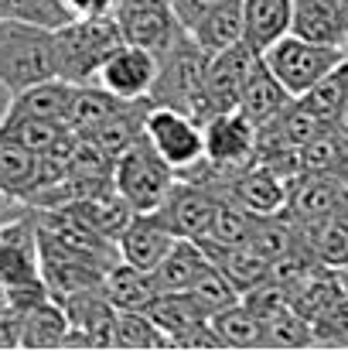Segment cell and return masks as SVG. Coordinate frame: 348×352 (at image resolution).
<instances>
[{"label":"cell","mask_w":348,"mask_h":352,"mask_svg":"<svg viewBox=\"0 0 348 352\" xmlns=\"http://www.w3.org/2000/svg\"><path fill=\"white\" fill-rule=\"evenodd\" d=\"M256 226V216L249 209H242L239 202H232L229 195L219 199L216 219L209 226V233L202 236V243H216V246H242L249 243V233Z\"/></svg>","instance_id":"cell-29"},{"label":"cell","mask_w":348,"mask_h":352,"mask_svg":"<svg viewBox=\"0 0 348 352\" xmlns=\"http://www.w3.org/2000/svg\"><path fill=\"white\" fill-rule=\"evenodd\" d=\"M297 246L321 267L342 270L348 267V209L328 212L321 219H304L294 223Z\"/></svg>","instance_id":"cell-16"},{"label":"cell","mask_w":348,"mask_h":352,"mask_svg":"<svg viewBox=\"0 0 348 352\" xmlns=\"http://www.w3.org/2000/svg\"><path fill=\"white\" fill-rule=\"evenodd\" d=\"M212 267V256L209 250L202 246V239H188V236H178L174 246L167 250V256L157 263L154 270V280L161 287V294H174V291H188L205 270Z\"/></svg>","instance_id":"cell-21"},{"label":"cell","mask_w":348,"mask_h":352,"mask_svg":"<svg viewBox=\"0 0 348 352\" xmlns=\"http://www.w3.org/2000/svg\"><path fill=\"white\" fill-rule=\"evenodd\" d=\"M219 192L202 185V182H192V178H178L167 192V199L150 212L164 230H171L174 236H188V239H202L209 233L212 219H216V209H219Z\"/></svg>","instance_id":"cell-11"},{"label":"cell","mask_w":348,"mask_h":352,"mask_svg":"<svg viewBox=\"0 0 348 352\" xmlns=\"http://www.w3.org/2000/svg\"><path fill=\"white\" fill-rule=\"evenodd\" d=\"M256 151H259V126L242 110H226L205 120V157L229 182L256 161Z\"/></svg>","instance_id":"cell-8"},{"label":"cell","mask_w":348,"mask_h":352,"mask_svg":"<svg viewBox=\"0 0 348 352\" xmlns=\"http://www.w3.org/2000/svg\"><path fill=\"white\" fill-rule=\"evenodd\" d=\"M21 0H0V17H17Z\"/></svg>","instance_id":"cell-35"},{"label":"cell","mask_w":348,"mask_h":352,"mask_svg":"<svg viewBox=\"0 0 348 352\" xmlns=\"http://www.w3.org/2000/svg\"><path fill=\"white\" fill-rule=\"evenodd\" d=\"M62 3H65L69 17L79 21V17H113L119 0H62Z\"/></svg>","instance_id":"cell-33"},{"label":"cell","mask_w":348,"mask_h":352,"mask_svg":"<svg viewBox=\"0 0 348 352\" xmlns=\"http://www.w3.org/2000/svg\"><path fill=\"white\" fill-rule=\"evenodd\" d=\"M256 58H259V52L249 48L246 41L232 45L226 52H216L209 58V72H205V120L239 107L242 86H246L249 69L256 65Z\"/></svg>","instance_id":"cell-12"},{"label":"cell","mask_w":348,"mask_h":352,"mask_svg":"<svg viewBox=\"0 0 348 352\" xmlns=\"http://www.w3.org/2000/svg\"><path fill=\"white\" fill-rule=\"evenodd\" d=\"M342 178L348 182V157H345V168H342Z\"/></svg>","instance_id":"cell-37"},{"label":"cell","mask_w":348,"mask_h":352,"mask_svg":"<svg viewBox=\"0 0 348 352\" xmlns=\"http://www.w3.org/2000/svg\"><path fill=\"white\" fill-rule=\"evenodd\" d=\"M294 28V0H242V41L259 55Z\"/></svg>","instance_id":"cell-19"},{"label":"cell","mask_w":348,"mask_h":352,"mask_svg":"<svg viewBox=\"0 0 348 352\" xmlns=\"http://www.w3.org/2000/svg\"><path fill=\"white\" fill-rule=\"evenodd\" d=\"M55 34L51 28L21 21V17H0V89L7 96L55 79Z\"/></svg>","instance_id":"cell-1"},{"label":"cell","mask_w":348,"mask_h":352,"mask_svg":"<svg viewBox=\"0 0 348 352\" xmlns=\"http://www.w3.org/2000/svg\"><path fill=\"white\" fill-rule=\"evenodd\" d=\"M338 280H342V291H345V298H348V267L338 270Z\"/></svg>","instance_id":"cell-36"},{"label":"cell","mask_w":348,"mask_h":352,"mask_svg":"<svg viewBox=\"0 0 348 352\" xmlns=\"http://www.w3.org/2000/svg\"><path fill=\"white\" fill-rule=\"evenodd\" d=\"M294 100H297V96L287 93V86L266 69V62H263V55H259L256 65L249 69V79H246V86H242V96H239V107H235V110H242L256 126H266V123H273V120L280 117Z\"/></svg>","instance_id":"cell-18"},{"label":"cell","mask_w":348,"mask_h":352,"mask_svg":"<svg viewBox=\"0 0 348 352\" xmlns=\"http://www.w3.org/2000/svg\"><path fill=\"white\" fill-rule=\"evenodd\" d=\"M185 294H188L205 315H219V311L232 308L235 301H242V294L235 291V284H232L216 263H212V267H209V270H205V274H202Z\"/></svg>","instance_id":"cell-32"},{"label":"cell","mask_w":348,"mask_h":352,"mask_svg":"<svg viewBox=\"0 0 348 352\" xmlns=\"http://www.w3.org/2000/svg\"><path fill=\"white\" fill-rule=\"evenodd\" d=\"M219 195H229L232 202H239L253 216H283L287 212V199H290V178L273 171L263 161H253L249 168H242L232 178Z\"/></svg>","instance_id":"cell-13"},{"label":"cell","mask_w":348,"mask_h":352,"mask_svg":"<svg viewBox=\"0 0 348 352\" xmlns=\"http://www.w3.org/2000/svg\"><path fill=\"white\" fill-rule=\"evenodd\" d=\"M209 52L185 34L178 45H171L161 55V72L150 93V103L174 107L205 123V72H209Z\"/></svg>","instance_id":"cell-3"},{"label":"cell","mask_w":348,"mask_h":352,"mask_svg":"<svg viewBox=\"0 0 348 352\" xmlns=\"http://www.w3.org/2000/svg\"><path fill=\"white\" fill-rule=\"evenodd\" d=\"M202 246L209 250L212 263H216L232 284H235L239 294H246V291H253V287L273 280V263H270L263 253H256L253 246H246V243H242V246H216V243H202Z\"/></svg>","instance_id":"cell-24"},{"label":"cell","mask_w":348,"mask_h":352,"mask_svg":"<svg viewBox=\"0 0 348 352\" xmlns=\"http://www.w3.org/2000/svg\"><path fill=\"white\" fill-rule=\"evenodd\" d=\"M188 34H192L209 55L239 45V41H242V0H229V3L209 10Z\"/></svg>","instance_id":"cell-26"},{"label":"cell","mask_w":348,"mask_h":352,"mask_svg":"<svg viewBox=\"0 0 348 352\" xmlns=\"http://www.w3.org/2000/svg\"><path fill=\"white\" fill-rule=\"evenodd\" d=\"M212 325L222 339V346H242V349H256V346H270L266 325L259 322V315H253L246 308V301H235L232 308L212 315Z\"/></svg>","instance_id":"cell-28"},{"label":"cell","mask_w":348,"mask_h":352,"mask_svg":"<svg viewBox=\"0 0 348 352\" xmlns=\"http://www.w3.org/2000/svg\"><path fill=\"white\" fill-rule=\"evenodd\" d=\"M290 34L318 41V45L348 48V24L342 0H294V28H290Z\"/></svg>","instance_id":"cell-20"},{"label":"cell","mask_w":348,"mask_h":352,"mask_svg":"<svg viewBox=\"0 0 348 352\" xmlns=\"http://www.w3.org/2000/svg\"><path fill=\"white\" fill-rule=\"evenodd\" d=\"M34 178H38V154L17 144L14 137L0 133V195L24 202L34 188Z\"/></svg>","instance_id":"cell-25"},{"label":"cell","mask_w":348,"mask_h":352,"mask_svg":"<svg viewBox=\"0 0 348 352\" xmlns=\"http://www.w3.org/2000/svg\"><path fill=\"white\" fill-rule=\"evenodd\" d=\"M143 137L178 175H185L205 157V123L185 110L150 103L143 120Z\"/></svg>","instance_id":"cell-6"},{"label":"cell","mask_w":348,"mask_h":352,"mask_svg":"<svg viewBox=\"0 0 348 352\" xmlns=\"http://www.w3.org/2000/svg\"><path fill=\"white\" fill-rule=\"evenodd\" d=\"M103 291L113 301L116 311H147L161 298V287H157L154 274L140 270V267H130L123 260H116L113 267L106 270Z\"/></svg>","instance_id":"cell-22"},{"label":"cell","mask_w":348,"mask_h":352,"mask_svg":"<svg viewBox=\"0 0 348 352\" xmlns=\"http://www.w3.org/2000/svg\"><path fill=\"white\" fill-rule=\"evenodd\" d=\"M113 17L123 31V41L150 48L154 55H164L188 34L171 0H119Z\"/></svg>","instance_id":"cell-7"},{"label":"cell","mask_w":348,"mask_h":352,"mask_svg":"<svg viewBox=\"0 0 348 352\" xmlns=\"http://www.w3.org/2000/svg\"><path fill=\"white\" fill-rule=\"evenodd\" d=\"M157 72H161V55H154L150 48L119 41L113 52L106 55V62L96 72V82L93 86L106 89L110 96L126 100V103L150 100L154 82H157Z\"/></svg>","instance_id":"cell-9"},{"label":"cell","mask_w":348,"mask_h":352,"mask_svg":"<svg viewBox=\"0 0 348 352\" xmlns=\"http://www.w3.org/2000/svg\"><path fill=\"white\" fill-rule=\"evenodd\" d=\"M174 3V10H178V17H181V24L192 31L209 10H216V7H222V3H229V0H171Z\"/></svg>","instance_id":"cell-34"},{"label":"cell","mask_w":348,"mask_h":352,"mask_svg":"<svg viewBox=\"0 0 348 352\" xmlns=\"http://www.w3.org/2000/svg\"><path fill=\"white\" fill-rule=\"evenodd\" d=\"M76 82L65 79H45L34 82L21 93H14L7 100V110L0 113V120H55V123H69L72 107H76Z\"/></svg>","instance_id":"cell-15"},{"label":"cell","mask_w":348,"mask_h":352,"mask_svg":"<svg viewBox=\"0 0 348 352\" xmlns=\"http://www.w3.org/2000/svg\"><path fill=\"white\" fill-rule=\"evenodd\" d=\"M178 182V171L154 151V144L140 133L126 151H119L113 161V188L133 212H154L171 185Z\"/></svg>","instance_id":"cell-4"},{"label":"cell","mask_w":348,"mask_h":352,"mask_svg":"<svg viewBox=\"0 0 348 352\" xmlns=\"http://www.w3.org/2000/svg\"><path fill=\"white\" fill-rule=\"evenodd\" d=\"M345 55H348V48L318 45V41L287 34V38H280L273 48L263 52V62H266V69L287 86L290 96H304V93H311L332 69H338Z\"/></svg>","instance_id":"cell-5"},{"label":"cell","mask_w":348,"mask_h":352,"mask_svg":"<svg viewBox=\"0 0 348 352\" xmlns=\"http://www.w3.org/2000/svg\"><path fill=\"white\" fill-rule=\"evenodd\" d=\"M17 325H21V346H27V349L69 346V336H72L69 315H65V308L55 298H45L34 308L21 311L17 315Z\"/></svg>","instance_id":"cell-23"},{"label":"cell","mask_w":348,"mask_h":352,"mask_svg":"<svg viewBox=\"0 0 348 352\" xmlns=\"http://www.w3.org/2000/svg\"><path fill=\"white\" fill-rule=\"evenodd\" d=\"M27 212L7 216L0 223V277L10 287L45 284L41 280V236H38V216L31 206Z\"/></svg>","instance_id":"cell-10"},{"label":"cell","mask_w":348,"mask_h":352,"mask_svg":"<svg viewBox=\"0 0 348 352\" xmlns=\"http://www.w3.org/2000/svg\"><path fill=\"white\" fill-rule=\"evenodd\" d=\"M55 34V72L65 82L93 86L106 55L123 41L116 17H79L51 31Z\"/></svg>","instance_id":"cell-2"},{"label":"cell","mask_w":348,"mask_h":352,"mask_svg":"<svg viewBox=\"0 0 348 352\" xmlns=\"http://www.w3.org/2000/svg\"><path fill=\"white\" fill-rule=\"evenodd\" d=\"M113 346L123 349H157V346H171L167 336L157 329V322L147 311H116L113 322Z\"/></svg>","instance_id":"cell-31"},{"label":"cell","mask_w":348,"mask_h":352,"mask_svg":"<svg viewBox=\"0 0 348 352\" xmlns=\"http://www.w3.org/2000/svg\"><path fill=\"white\" fill-rule=\"evenodd\" d=\"M338 209H348V182L342 175L297 171L290 178V199H287V212H283L290 223L321 219Z\"/></svg>","instance_id":"cell-14"},{"label":"cell","mask_w":348,"mask_h":352,"mask_svg":"<svg viewBox=\"0 0 348 352\" xmlns=\"http://www.w3.org/2000/svg\"><path fill=\"white\" fill-rule=\"evenodd\" d=\"M348 157V137L338 126H321L304 147H301V171L314 175H342Z\"/></svg>","instance_id":"cell-27"},{"label":"cell","mask_w":348,"mask_h":352,"mask_svg":"<svg viewBox=\"0 0 348 352\" xmlns=\"http://www.w3.org/2000/svg\"><path fill=\"white\" fill-rule=\"evenodd\" d=\"M342 10H345V24H348V0H342Z\"/></svg>","instance_id":"cell-38"},{"label":"cell","mask_w":348,"mask_h":352,"mask_svg":"<svg viewBox=\"0 0 348 352\" xmlns=\"http://www.w3.org/2000/svg\"><path fill=\"white\" fill-rule=\"evenodd\" d=\"M0 202H7V195H0ZM0 223H3V216H0Z\"/></svg>","instance_id":"cell-39"},{"label":"cell","mask_w":348,"mask_h":352,"mask_svg":"<svg viewBox=\"0 0 348 352\" xmlns=\"http://www.w3.org/2000/svg\"><path fill=\"white\" fill-rule=\"evenodd\" d=\"M174 239H178V236L171 233V230H164L150 212H137V216L126 223V230L116 236V253H119L123 263L154 274L157 263H161V260L167 256V250L174 246Z\"/></svg>","instance_id":"cell-17"},{"label":"cell","mask_w":348,"mask_h":352,"mask_svg":"<svg viewBox=\"0 0 348 352\" xmlns=\"http://www.w3.org/2000/svg\"><path fill=\"white\" fill-rule=\"evenodd\" d=\"M297 100H304L325 123H335V117L342 113V107L348 103V55L342 58L338 69H332L311 93H304V96H297Z\"/></svg>","instance_id":"cell-30"}]
</instances>
